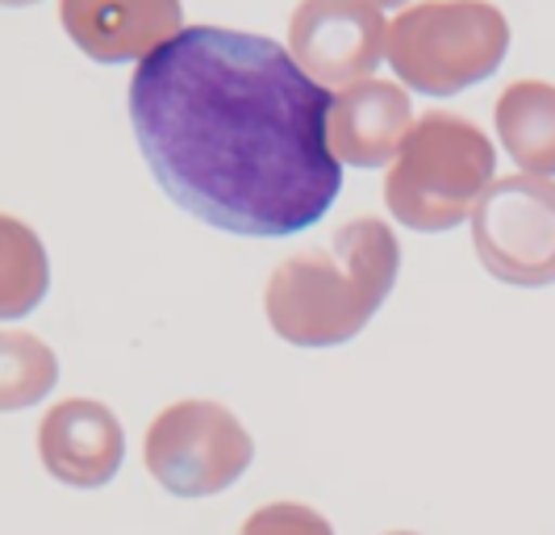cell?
I'll return each instance as SVG.
<instances>
[{"label": "cell", "mask_w": 555, "mask_h": 535, "mask_svg": "<svg viewBox=\"0 0 555 535\" xmlns=\"http://www.w3.org/2000/svg\"><path fill=\"white\" fill-rule=\"evenodd\" d=\"M331 92L263 34L189 26L142 59L130 122L164 193L247 239L301 234L334 205L343 164Z\"/></svg>", "instance_id": "6da1fadb"}, {"label": "cell", "mask_w": 555, "mask_h": 535, "mask_svg": "<svg viewBox=\"0 0 555 535\" xmlns=\"http://www.w3.org/2000/svg\"><path fill=\"white\" fill-rule=\"evenodd\" d=\"M401 272V243L372 214L343 222L331 243L280 259L263 310L293 347H338L367 327L385 306Z\"/></svg>", "instance_id": "7a4b0ae2"}, {"label": "cell", "mask_w": 555, "mask_h": 535, "mask_svg": "<svg viewBox=\"0 0 555 535\" xmlns=\"http://www.w3.org/2000/svg\"><path fill=\"white\" fill-rule=\"evenodd\" d=\"M498 151L464 113H422L385 176L389 214L410 230L439 234L473 218L476 201L493 184Z\"/></svg>", "instance_id": "3957f363"}, {"label": "cell", "mask_w": 555, "mask_h": 535, "mask_svg": "<svg viewBox=\"0 0 555 535\" xmlns=\"http://www.w3.org/2000/svg\"><path fill=\"white\" fill-rule=\"evenodd\" d=\"M509 51V22L489 0H422L389 22L385 59L401 85L451 97L489 80Z\"/></svg>", "instance_id": "277c9868"}, {"label": "cell", "mask_w": 555, "mask_h": 535, "mask_svg": "<svg viewBox=\"0 0 555 535\" xmlns=\"http://www.w3.org/2000/svg\"><path fill=\"white\" fill-rule=\"evenodd\" d=\"M146 473L176 498H214L243 477L255 460L247 426L222 402H171L142 440Z\"/></svg>", "instance_id": "5b68a950"}, {"label": "cell", "mask_w": 555, "mask_h": 535, "mask_svg": "<svg viewBox=\"0 0 555 535\" xmlns=\"http://www.w3.org/2000/svg\"><path fill=\"white\" fill-rule=\"evenodd\" d=\"M473 247L505 284L555 281V184L547 176H501L473 209Z\"/></svg>", "instance_id": "8992f818"}, {"label": "cell", "mask_w": 555, "mask_h": 535, "mask_svg": "<svg viewBox=\"0 0 555 535\" xmlns=\"http://www.w3.org/2000/svg\"><path fill=\"white\" fill-rule=\"evenodd\" d=\"M389 22L372 0H301L288 22V55L322 88L367 80L385 63Z\"/></svg>", "instance_id": "52a82bcc"}, {"label": "cell", "mask_w": 555, "mask_h": 535, "mask_svg": "<svg viewBox=\"0 0 555 535\" xmlns=\"http://www.w3.org/2000/svg\"><path fill=\"white\" fill-rule=\"evenodd\" d=\"M38 456L42 469L72 489H96L117 477L126 456L121 419L96 397L55 402L38 423Z\"/></svg>", "instance_id": "ba28073f"}, {"label": "cell", "mask_w": 555, "mask_h": 535, "mask_svg": "<svg viewBox=\"0 0 555 535\" xmlns=\"http://www.w3.org/2000/svg\"><path fill=\"white\" fill-rule=\"evenodd\" d=\"M67 38L96 63L146 59L184 29L180 0H59Z\"/></svg>", "instance_id": "9c48e42d"}, {"label": "cell", "mask_w": 555, "mask_h": 535, "mask_svg": "<svg viewBox=\"0 0 555 535\" xmlns=\"http://www.w3.org/2000/svg\"><path fill=\"white\" fill-rule=\"evenodd\" d=\"M414 105L410 92L389 80H356V85L338 88L331 97L326 113V139L338 164L351 168H385L397 160L401 142L414 126Z\"/></svg>", "instance_id": "30bf717a"}, {"label": "cell", "mask_w": 555, "mask_h": 535, "mask_svg": "<svg viewBox=\"0 0 555 535\" xmlns=\"http://www.w3.org/2000/svg\"><path fill=\"white\" fill-rule=\"evenodd\" d=\"M493 126L527 176H555V85L514 80L493 105Z\"/></svg>", "instance_id": "8fae6325"}, {"label": "cell", "mask_w": 555, "mask_h": 535, "mask_svg": "<svg viewBox=\"0 0 555 535\" xmlns=\"http://www.w3.org/2000/svg\"><path fill=\"white\" fill-rule=\"evenodd\" d=\"M51 289V259L42 239L13 214H0V318H26Z\"/></svg>", "instance_id": "7c38bea8"}, {"label": "cell", "mask_w": 555, "mask_h": 535, "mask_svg": "<svg viewBox=\"0 0 555 535\" xmlns=\"http://www.w3.org/2000/svg\"><path fill=\"white\" fill-rule=\"evenodd\" d=\"M55 352L29 331H0V415L26 410L55 390Z\"/></svg>", "instance_id": "4fadbf2b"}, {"label": "cell", "mask_w": 555, "mask_h": 535, "mask_svg": "<svg viewBox=\"0 0 555 535\" xmlns=\"http://www.w3.org/2000/svg\"><path fill=\"white\" fill-rule=\"evenodd\" d=\"M238 535H334V527L313 507L301 502H268L247 514Z\"/></svg>", "instance_id": "5bb4252c"}, {"label": "cell", "mask_w": 555, "mask_h": 535, "mask_svg": "<svg viewBox=\"0 0 555 535\" xmlns=\"http://www.w3.org/2000/svg\"><path fill=\"white\" fill-rule=\"evenodd\" d=\"M376 9H397V4H405V0H372Z\"/></svg>", "instance_id": "9a60e30c"}, {"label": "cell", "mask_w": 555, "mask_h": 535, "mask_svg": "<svg viewBox=\"0 0 555 535\" xmlns=\"http://www.w3.org/2000/svg\"><path fill=\"white\" fill-rule=\"evenodd\" d=\"M0 4H9V9H22V4H38V0H0Z\"/></svg>", "instance_id": "2e32d148"}, {"label": "cell", "mask_w": 555, "mask_h": 535, "mask_svg": "<svg viewBox=\"0 0 555 535\" xmlns=\"http://www.w3.org/2000/svg\"><path fill=\"white\" fill-rule=\"evenodd\" d=\"M389 535H417V532H389Z\"/></svg>", "instance_id": "e0dca14e"}]
</instances>
